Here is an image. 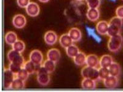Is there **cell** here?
Masks as SVG:
<instances>
[{"label": "cell", "mask_w": 123, "mask_h": 92, "mask_svg": "<svg viewBox=\"0 0 123 92\" xmlns=\"http://www.w3.org/2000/svg\"><path fill=\"white\" fill-rule=\"evenodd\" d=\"M81 74L83 78L91 79L96 81L100 79L99 71L97 68H92L86 66L81 69Z\"/></svg>", "instance_id": "3957f363"}, {"label": "cell", "mask_w": 123, "mask_h": 92, "mask_svg": "<svg viewBox=\"0 0 123 92\" xmlns=\"http://www.w3.org/2000/svg\"><path fill=\"white\" fill-rule=\"evenodd\" d=\"M111 1H115V0H111Z\"/></svg>", "instance_id": "8d00e7d4"}, {"label": "cell", "mask_w": 123, "mask_h": 92, "mask_svg": "<svg viewBox=\"0 0 123 92\" xmlns=\"http://www.w3.org/2000/svg\"><path fill=\"white\" fill-rule=\"evenodd\" d=\"M15 75L9 68L5 69L4 71L3 77V86L4 89H10L13 80L15 78Z\"/></svg>", "instance_id": "8992f818"}, {"label": "cell", "mask_w": 123, "mask_h": 92, "mask_svg": "<svg viewBox=\"0 0 123 92\" xmlns=\"http://www.w3.org/2000/svg\"></svg>", "instance_id": "74e56055"}, {"label": "cell", "mask_w": 123, "mask_h": 92, "mask_svg": "<svg viewBox=\"0 0 123 92\" xmlns=\"http://www.w3.org/2000/svg\"><path fill=\"white\" fill-rule=\"evenodd\" d=\"M104 84L107 88H115L119 85V79L117 77L110 75L104 80Z\"/></svg>", "instance_id": "8fae6325"}, {"label": "cell", "mask_w": 123, "mask_h": 92, "mask_svg": "<svg viewBox=\"0 0 123 92\" xmlns=\"http://www.w3.org/2000/svg\"><path fill=\"white\" fill-rule=\"evenodd\" d=\"M86 58L87 56L86 55L85 53L80 52L73 58V61H74V64H76L77 66H83L86 64Z\"/></svg>", "instance_id": "603a6c76"}, {"label": "cell", "mask_w": 123, "mask_h": 92, "mask_svg": "<svg viewBox=\"0 0 123 92\" xmlns=\"http://www.w3.org/2000/svg\"><path fill=\"white\" fill-rule=\"evenodd\" d=\"M113 63V58L110 55H104L102 56V57L100 59V66L102 68H108Z\"/></svg>", "instance_id": "d6986e66"}, {"label": "cell", "mask_w": 123, "mask_h": 92, "mask_svg": "<svg viewBox=\"0 0 123 92\" xmlns=\"http://www.w3.org/2000/svg\"><path fill=\"white\" fill-rule=\"evenodd\" d=\"M30 74L28 73V71L25 69L24 67L22 68V69L17 73L16 75H15V77H17L18 79H20L23 80L25 81L27 80V79L28 78V76H29Z\"/></svg>", "instance_id": "f546056e"}, {"label": "cell", "mask_w": 123, "mask_h": 92, "mask_svg": "<svg viewBox=\"0 0 123 92\" xmlns=\"http://www.w3.org/2000/svg\"><path fill=\"white\" fill-rule=\"evenodd\" d=\"M23 68V66H21L17 65V64H13V63H10L9 66V69L11 71L14 73L15 75L17 74V73L19 72L20 70L22 69V68Z\"/></svg>", "instance_id": "1f68e13d"}, {"label": "cell", "mask_w": 123, "mask_h": 92, "mask_svg": "<svg viewBox=\"0 0 123 92\" xmlns=\"http://www.w3.org/2000/svg\"><path fill=\"white\" fill-rule=\"evenodd\" d=\"M73 40L68 34H63L59 38V43L62 47L67 49L68 47L73 44Z\"/></svg>", "instance_id": "e0dca14e"}, {"label": "cell", "mask_w": 123, "mask_h": 92, "mask_svg": "<svg viewBox=\"0 0 123 92\" xmlns=\"http://www.w3.org/2000/svg\"><path fill=\"white\" fill-rule=\"evenodd\" d=\"M65 49L67 55L71 58H74L76 56L78 55V53L80 52V50H79L78 47L76 45L73 44L70 46H69V47H68Z\"/></svg>", "instance_id": "d4e9b609"}, {"label": "cell", "mask_w": 123, "mask_h": 92, "mask_svg": "<svg viewBox=\"0 0 123 92\" xmlns=\"http://www.w3.org/2000/svg\"><path fill=\"white\" fill-rule=\"evenodd\" d=\"M44 39L47 44L49 45V46H53L57 41V34L54 31H48L45 33Z\"/></svg>", "instance_id": "30bf717a"}, {"label": "cell", "mask_w": 123, "mask_h": 92, "mask_svg": "<svg viewBox=\"0 0 123 92\" xmlns=\"http://www.w3.org/2000/svg\"><path fill=\"white\" fill-rule=\"evenodd\" d=\"M108 69H109L110 75H114L117 77L120 75L121 73V68L117 63L113 61V63L111 64Z\"/></svg>", "instance_id": "44dd1931"}, {"label": "cell", "mask_w": 123, "mask_h": 92, "mask_svg": "<svg viewBox=\"0 0 123 92\" xmlns=\"http://www.w3.org/2000/svg\"><path fill=\"white\" fill-rule=\"evenodd\" d=\"M26 12L29 16L35 17L39 15L40 12V7L37 3L30 2L27 7L25 8Z\"/></svg>", "instance_id": "ba28073f"}, {"label": "cell", "mask_w": 123, "mask_h": 92, "mask_svg": "<svg viewBox=\"0 0 123 92\" xmlns=\"http://www.w3.org/2000/svg\"><path fill=\"white\" fill-rule=\"evenodd\" d=\"M61 57L60 52L57 49H51L48 50L47 53V58L49 60L54 61L56 63L59 61Z\"/></svg>", "instance_id": "2e32d148"}, {"label": "cell", "mask_w": 123, "mask_h": 92, "mask_svg": "<svg viewBox=\"0 0 123 92\" xmlns=\"http://www.w3.org/2000/svg\"><path fill=\"white\" fill-rule=\"evenodd\" d=\"M12 49L16 50L17 52L22 53L25 50V44L22 40H17L14 44L12 46Z\"/></svg>", "instance_id": "4316f807"}, {"label": "cell", "mask_w": 123, "mask_h": 92, "mask_svg": "<svg viewBox=\"0 0 123 92\" xmlns=\"http://www.w3.org/2000/svg\"><path fill=\"white\" fill-rule=\"evenodd\" d=\"M7 57L10 63L24 67L25 62L24 58L21 55V53L17 52L14 49H12L7 53Z\"/></svg>", "instance_id": "277c9868"}, {"label": "cell", "mask_w": 123, "mask_h": 92, "mask_svg": "<svg viewBox=\"0 0 123 92\" xmlns=\"http://www.w3.org/2000/svg\"><path fill=\"white\" fill-rule=\"evenodd\" d=\"M68 34H69L73 42H78L82 38V33L79 28H71L69 30Z\"/></svg>", "instance_id": "ac0fdd59"}, {"label": "cell", "mask_w": 123, "mask_h": 92, "mask_svg": "<svg viewBox=\"0 0 123 92\" xmlns=\"http://www.w3.org/2000/svg\"><path fill=\"white\" fill-rule=\"evenodd\" d=\"M108 23H109V27H108L107 35L111 37L120 34L123 25V19L116 16L113 17L110 20Z\"/></svg>", "instance_id": "6da1fadb"}, {"label": "cell", "mask_w": 123, "mask_h": 92, "mask_svg": "<svg viewBox=\"0 0 123 92\" xmlns=\"http://www.w3.org/2000/svg\"><path fill=\"white\" fill-rule=\"evenodd\" d=\"M98 71H99V79L100 80H104L110 75L109 69L106 68L100 67L98 69Z\"/></svg>", "instance_id": "f1b7e54d"}, {"label": "cell", "mask_w": 123, "mask_h": 92, "mask_svg": "<svg viewBox=\"0 0 123 92\" xmlns=\"http://www.w3.org/2000/svg\"><path fill=\"white\" fill-rule=\"evenodd\" d=\"M18 40L17 34L14 31H9L5 35V41L6 44L12 46Z\"/></svg>", "instance_id": "7402d4cb"}, {"label": "cell", "mask_w": 123, "mask_h": 92, "mask_svg": "<svg viewBox=\"0 0 123 92\" xmlns=\"http://www.w3.org/2000/svg\"><path fill=\"white\" fill-rule=\"evenodd\" d=\"M89 8H98L100 5V0H86Z\"/></svg>", "instance_id": "4dcf8cb0"}, {"label": "cell", "mask_w": 123, "mask_h": 92, "mask_svg": "<svg viewBox=\"0 0 123 92\" xmlns=\"http://www.w3.org/2000/svg\"><path fill=\"white\" fill-rule=\"evenodd\" d=\"M41 66L42 64H36L31 60H28L25 63L24 68L28 71L30 74H32L37 73Z\"/></svg>", "instance_id": "5bb4252c"}, {"label": "cell", "mask_w": 123, "mask_h": 92, "mask_svg": "<svg viewBox=\"0 0 123 92\" xmlns=\"http://www.w3.org/2000/svg\"><path fill=\"white\" fill-rule=\"evenodd\" d=\"M116 16L123 20V6H120L117 7L116 9Z\"/></svg>", "instance_id": "836d02e7"}, {"label": "cell", "mask_w": 123, "mask_h": 92, "mask_svg": "<svg viewBox=\"0 0 123 92\" xmlns=\"http://www.w3.org/2000/svg\"><path fill=\"white\" fill-rule=\"evenodd\" d=\"M39 1L41 2V3H46L49 1V0H39Z\"/></svg>", "instance_id": "e575fe53"}, {"label": "cell", "mask_w": 123, "mask_h": 92, "mask_svg": "<svg viewBox=\"0 0 123 92\" xmlns=\"http://www.w3.org/2000/svg\"><path fill=\"white\" fill-rule=\"evenodd\" d=\"M37 81L41 85L46 86L49 84L50 80L49 73L46 71L43 66L42 65L41 66L40 68L37 71Z\"/></svg>", "instance_id": "5b68a950"}, {"label": "cell", "mask_w": 123, "mask_h": 92, "mask_svg": "<svg viewBox=\"0 0 123 92\" xmlns=\"http://www.w3.org/2000/svg\"><path fill=\"white\" fill-rule=\"evenodd\" d=\"M25 81L23 80L15 77L13 80L11 85L10 86V89L12 90H21L25 88Z\"/></svg>", "instance_id": "cb8c5ba5"}, {"label": "cell", "mask_w": 123, "mask_h": 92, "mask_svg": "<svg viewBox=\"0 0 123 92\" xmlns=\"http://www.w3.org/2000/svg\"><path fill=\"white\" fill-rule=\"evenodd\" d=\"M109 23L105 20H101L98 22L96 25V30L99 34H108Z\"/></svg>", "instance_id": "4fadbf2b"}, {"label": "cell", "mask_w": 123, "mask_h": 92, "mask_svg": "<svg viewBox=\"0 0 123 92\" xmlns=\"http://www.w3.org/2000/svg\"><path fill=\"white\" fill-rule=\"evenodd\" d=\"M86 64L92 68H97L100 66V60L98 57L94 54H91L87 56Z\"/></svg>", "instance_id": "9a60e30c"}, {"label": "cell", "mask_w": 123, "mask_h": 92, "mask_svg": "<svg viewBox=\"0 0 123 92\" xmlns=\"http://www.w3.org/2000/svg\"><path fill=\"white\" fill-rule=\"evenodd\" d=\"M12 24L15 28L22 29L25 27L27 24L26 17L22 14H17L12 18Z\"/></svg>", "instance_id": "52a82bcc"}, {"label": "cell", "mask_w": 123, "mask_h": 92, "mask_svg": "<svg viewBox=\"0 0 123 92\" xmlns=\"http://www.w3.org/2000/svg\"><path fill=\"white\" fill-rule=\"evenodd\" d=\"M55 64L56 63L54 61L47 59L44 61V62L43 64V66L49 74H51L55 69Z\"/></svg>", "instance_id": "484cf974"}, {"label": "cell", "mask_w": 123, "mask_h": 92, "mask_svg": "<svg viewBox=\"0 0 123 92\" xmlns=\"http://www.w3.org/2000/svg\"><path fill=\"white\" fill-rule=\"evenodd\" d=\"M86 30H87V33L88 36L92 37V38H93V39H94L97 42L100 43V42L102 41V39H101V38L95 32L94 29L89 28V27H86Z\"/></svg>", "instance_id": "83f0119b"}, {"label": "cell", "mask_w": 123, "mask_h": 92, "mask_svg": "<svg viewBox=\"0 0 123 92\" xmlns=\"http://www.w3.org/2000/svg\"><path fill=\"white\" fill-rule=\"evenodd\" d=\"M76 1L78 2H81V1H84V0H76Z\"/></svg>", "instance_id": "d590c367"}, {"label": "cell", "mask_w": 123, "mask_h": 92, "mask_svg": "<svg viewBox=\"0 0 123 92\" xmlns=\"http://www.w3.org/2000/svg\"><path fill=\"white\" fill-rule=\"evenodd\" d=\"M81 86L84 89H94L96 88V80L89 78H84L81 82Z\"/></svg>", "instance_id": "ffe728a7"}, {"label": "cell", "mask_w": 123, "mask_h": 92, "mask_svg": "<svg viewBox=\"0 0 123 92\" xmlns=\"http://www.w3.org/2000/svg\"><path fill=\"white\" fill-rule=\"evenodd\" d=\"M86 17L91 22L97 21L100 18V12L98 8H89L86 12Z\"/></svg>", "instance_id": "7c38bea8"}, {"label": "cell", "mask_w": 123, "mask_h": 92, "mask_svg": "<svg viewBox=\"0 0 123 92\" xmlns=\"http://www.w3.org/2000/svg\"><path fill=\"white\" fill-rule=\"evenodd\" d=\"M30 3V0H17L18 6L21 8H26Z\"/></svg>", "instance_id": "d6a6232c"}, {"label": "cell", "mask_w": 123, "mask_h": 92, "mask_svg": "<svg viewBox=\"0 0 123 92\" xmlns=\"http://www.w3.org/2000/svg\"><path fill=\"white\" fill-rule=\"evenodd\" d=\"M30 60L36 64H42L43 62V55L39 50H33L31 52Z\"/></svg>", "instance_id": "9c48e42d"}, {"label": "cell", "mask_w": 123, "mask_h": 92, "mask_svg": "<svg viewBox=\"0 0 123 92\" xmlns=\"http://www.w3.org/2000/svg\"><path fill=\"white\" fill-rule=\"evenodd\" d=\"M123 43V38L120 34L111 36L108 42V49L111 52H117L121 49Z\"/></svg>", "instance_id": "7a4b0ae2"}]
</instances>
